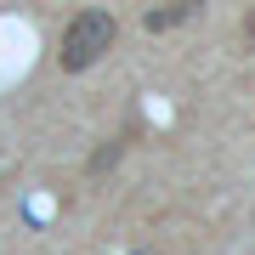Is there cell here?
I'll return each instance as SVG.
<instances>
[{
    "instance_id": "cell-2",
    "label": "cell",
    "mask_w": 255,
    "mask_h": 255,
    "mask_svg": "<svg viewBox=\"0 0 255 255\" xmlns=\"http://www.w3.org/2000/svg\"><path fill=\"white\" fill-rule=\"evenodd\" d=\"M199 11V0H164V11H147V28H170V23H182Z\"/></svg>"
},
{
    "instance_id": "cell-1",
    "label": "cell",
    "mask_w": 255,
    "mask_h": 255,
    "mask_svg": "<svg viewBox=\"0 0 255 255\" xmlns=\"http://www.w3.org/2000/svg\"><path fill=\"white\" fill-rule=\"evenodd\" d=\"M114 34H119L114 11H102V6L80 11V17L63 28V46H57V63H63V74H85V68H91L97 57H102V51L114 46Z\"/></svg>"
},
{
    "instance_id": "cell-3",
    "label": "cell",
    "mask_w": 255,
    "mask_h": 255,
    "mask_svg": "<svg viewBox=\"0 0 255 255\" xmlns=\"http://www.w3.org/2000/svg\"><path fill=\"white\" fill-rule=\"evenodd\" d=\"M119 153H125V136H114V142H102L97 153H91V164H85V170H91V176H102V170H114V164H119Z\"/></svg>"
}]
</instances>
